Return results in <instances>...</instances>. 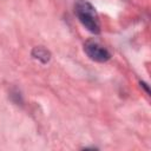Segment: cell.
Masks as SVG:
<instances>
[{
  "mask_svg": "<svg viewBox=\"0 0 151 151\" xmlns=\"http://www.w3.org/2000/svg\"><path fill=\"white\" fill-rule=\"evenodd\" d=\"M74 13L80 24L91 33H100V21L96 8L87 0H77L74 4Z\"/></svg>",
  "mask_w": 151,
  "mask_h": 151,
  "instance_id": "6da1fadb",
  "label": "cell"
},
{
  "mask_svg": "<svg viewBox=\"0 0 151 151\" xmlns=\"http://www.w3.org/2000/svg\"><path fill=\"white\" fill-rule=\"evenodd\" d=\"M84 51L90 59L97 63H105L111 58V53L96 40H87L84 44Z\"/></svg>",
  "mask_w": 151,
  "mask_h": 151,
  "instance_id": "7a4b0ae2",
  "label": "cell"
},
{
  "mask_svg": "<svg viewBox=\"0 0 151 151\" xmlns=\"http://www.w3.org/2000/svg\"><path fill=\"white\" fill-rule=\"evenodd\" d=\"M32 57L39 61H41L42 64H46L50 61L51 59V53L42 46H37L32 50Z\"/></svg>",
  "mask_w": 151,
  "mask_h": 151,
  "instance_id": "3957f363",
  "label": "cell"
}]
</instances>
